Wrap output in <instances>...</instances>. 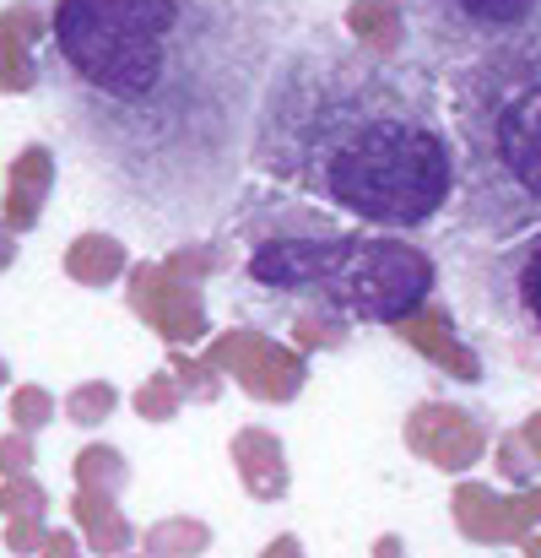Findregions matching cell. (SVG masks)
I'll return each mask as SVG.
<instances>
[{
  "mask_svg": "<svg viewBox=\"0 0 541 558\" xmlns=\"http://www.w3.org/2000/svg\"><path fill=\"white\" fill-rule=\"evenodd\" d=\"M44 16L71 125L136 201L200 206L233 180L282 0H49Z\"/></svg>",
  "mask_w": 541,
  "mask_h": 558,
  "instance_id": "1",
  "label": "cell"
},
{
  "mask_svg": "<svg viewBox=\"0 0 541 558\" xmlns=\"http://www.w3.org/2000/svg\"><path fill=\"white\" fill-rule=\"evenodd\" d=\"M249 163L373 233H417L460 190L439 71L336 38L271 65L249 120Z\"/></svg>",
  "mask_w": 541,
  "mask_h": 558,
  "instance_id": "2",
  "label": "cell"
},
{
  "mask_svg": "<svg viewBox=\"0 0 541 558\" xmlns=\"http://www.w3.org/2000/svg\"><path fill=\"white\" fill-rule=\"evenodd\" d=\"M460 153L455 217L471 233L515 239L541 222V38L439 71Z\"/></svg>",
  "mask_w": 541,
  "mask_h": 558,
  "instance_id": "3",
  "label": "cell"
},
{
  "mask_svg": "<svg viewBox=\"0 0 541 558\" xmlns=\"http://www.w3.org/2000/svg\"><path fill=\"white\" fill-rule=\"evenodd\" d=\"M439 288V266L428 250L406 244L401 233H358L336 271L320 282L315 310L358 326H395L428 304Z\"/></svg>",
  "mask_w": 541,
  "mask_h": 558,
  "instance_id": "4",
  "label": "cell"
},
{
  "mask_svg": "<svg viewBox=\"0 0 541 558\" xmlns=\"http://www.w3.org/2000/svg\"><path fill=\"white\" fill-rule=\"evenodd\" d=\"M401 11L433 71L541 38V0H401Z\"/></svg>",
  "mask_w": 541,
  "mask_h": 558,
  "instance_id": "5",
  "label": "cell"
},
{
  "mask_svg": "<svg viewBox=\"0 0 541 558\" xmlns=\"http://www.w3.org/2000/svg\"><path fill=\"white\" fill-rule=\"evenodd\" d=\"M482 310L541 364V222L515 233L482 271Z\"/></svg>",
  "mask_w": 541,
  "mask_h": 558,
  "instance_id": "6",
  "label": "cell"
},
{
  "mask_svg": "<svg viewBox=\"0 0 541 558\" xmlns=\"http://www.w3.org/2000/svg\"><path fill=\"white\" fill-rule=\"evenodd\" d=\"M342 27L353 33L358 49H373V54H401V44H406V33H411L401 0H347Z\"/></svg>",
  "mask_w": 541,
  "mask_h": 558,
  "instance_id": "7",
  "label": "cell"
},
{
  "mask_svg": "<svg viewBox=\"0 0 541 558\" xmlns=\"http://www.w3.org/2000/svg\"><path fill=\"white\" fill-rule=\"evenodd\" d=\"M120 271H125V244H120L114 233H87V239H76V250H71V277H76V282L109 288Z\"/></svg>",
  "mask_w": 541,
  "mask_h": 558,
  "instance_id": "8",
  "label": "cell"
},
{
  "mask_svg": "<svg viewBox=\"0 0 541 558\" xmlns=\"http://www.w3.org/2000/svg\"><path fill=\"white\" fill-rule=\"evenodd\" d=\"M114 407H120V390H114L109 379H87V385H76V390L65 396V417H71L76 428H93V423H103Z\"/></svg>",
  "mask_w": 541,
  "mask_h": 558,
  "instance_id": "9",
  "label": "cell"
},
{
  "mask_svg": "<svg viewBox=\"0 0 541 558\" xmlns=\"http://www.w3.org/2000/svg\"><path fill=\"white\" fill-rule=\"evenodd\" d=\"M49 417H54V396H49L44 385H16V390H11V423H16L22 434H38Z\"/></svg>",
  "mask_w": 541,
  "mask_h": 558,
  "instance_id": "10",
  "label": "cell"
},
{
  "mask_svg": "<svg viewBox=\"0 0 541 558\" xmlns=\"http://www.w3.org/2000/svg\"><path fill=\"white\" fill-rule=\"evenodd\" d=\"M136 412H142V417H158V423H163V417H174V385H169L163 374H158V379H147V385L136 390Z\"/></svg>",
  "mask_w": 541,
  "mask_h": 558,
  "instance_id": "11",
  "label": "cell"
},
{
  "mask_svg": "<svg viewBox=\"0 0 541 558\" xmlns=\"http://www.w3.org/2000/svg\"><path fill=\"white\" fill-rule=\"evenodd\" d=\"M27 461H33L27 439H0V472H27Z\"/></svg>",
  "mask_w": 541,
  "mask_h": 558,
  "instance_id": "12",
  "label": "cell"
},
{
  "mask_svg": "<svg viewBox=\"0 0 541 558\" xmlns=\"http://www.w3.org/2000/svg\"><path fill=\"white\" fill-rule=\"evenodd\" d=\"M11 266H16V228L0 222V271H11Z\"/></svg>",
  "mask_w": 541,
  "mask_h": 558,
  "instance_id": "13",
  "label": "cell"
}]
</instances>
